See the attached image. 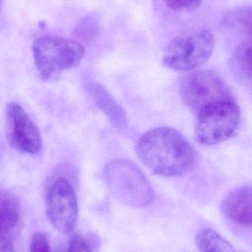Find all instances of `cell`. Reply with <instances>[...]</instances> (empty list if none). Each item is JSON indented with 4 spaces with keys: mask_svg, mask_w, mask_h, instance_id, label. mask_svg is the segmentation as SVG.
I'll use <instances>...</instances> for the list:
<instances>
[{
    "mask_svg": "<svg viewBox=\"0 0 252 252\" xmlns=\"http://www.w3.org/2000/svg\"><path fill=\"white\" fill-rule=\"evenodd\" d=\"M241 123V111L234 99L209 105L197 114L195 137L204 146L218 145L235 134Z\"/></svg>",
    "mask_w": 252,
    "mask_h": 252,
    "instance_id": "3",
    "label": "cell"
},
{
    "mask_svg": "<svg viewBox=\"0 0 252 252\" xmlns=\"http://www.w3.org/2000/svg\"><path fill=\"white\" fill-rule=\"evenodd\" d=\"M226 218L235 224L252 228V188L242 187L228 194L221 205Z\"/></svg>",
    "mask_w": 252,
    "mask_h": 252,
    "instance_id": "9",
    "label": "cell"
},
{
    "mask_svg": "<svg viewBox=\"0 0 252 252\" xmlns=\"http://www.w3.org/2000/svg\"><path fill=\"white\" fill-rule=\"evenodd\" d=\"M1 0H0V5H1Z\"/></svg>",
    "mask_w": 252,
    "mask_h": 252,
    "instance_id": "19",
    "label": "cell"
},
{
    "mask_svg": "<svg viewBox=\"0 0 252 252\" xmlns=\"http://www.w3.org/2000/svg\"><path fill=\"white\" fill-rule=\"evenodd\" d=\"M167 6L176 11H191L198 8L201 0H163Z\"/></svg>",
    "mask_w": 252,
    "mask_h": 252,
    "instance_id": "15",
    "label": "cell"
},
{
    "mask_svg": "<svg viewBox=\"0 0 252 252\" xmlns=\"http://www.w3.org/2000/svg\"><path fill=\"white\" fill-rule=\"evenodd\" d=\"M0 252H15L10 233L0 231Z\"/></svg>",
    "mask_w": 252,
    "mask_h": 252,
    "instance_id": "18",
    "label": "cell"
},
{
    "mask_svg": "<svg viewBox=\"0 0 252 252\" xmlns=\"http://www.w3.org/2000/svg\"><path fill=\"white\" fill-rule=\"evenodd\" d=\"M87 90L97 107L106 115L115 128L123 130L127 126V115L124 108L102 84L94 81L87 82Z\"/></svg>",
    "mask_w": 252,
    "mask_h": 252,
    "instance_id": "10",
    "label": "cell"
},
{
    "mask_svg": "<svg viewBox=\"0 0 252 252\" xmlns=\"http://www.w3.org/2000/svg\"><path fill=\"white\" fill-rule=\"evenodd\" d=\"M195 241L201 252H238L230 243L213 229H201Z\"/></svg>",
    "mask_w": 252,
    "mask_h": 252,
    "instance_id": "13",
    "label": "cell"
},
{
    "mask_svg": "<svg viewBox=\"0 0 252 252\" xmlns=\"http://www.w3.org/2000/svg\"><path fill=\"white\" fill-rule=\"evenodd\" d=\"M136 152L144 165L154 174L176 177L195 165L196 153L192 144L176 129L157 127L140 136Z\"/></svg>",
    "mask_w": 252,
    "mask_h": 252,
    "instance_id": "1",
    "label": "cell"
},
{
    "mask_svg": "<svg viewBox=\"0 0 252 252\" xmlns=\"http://www.w3.org/2000/svg\"><path fill=\"white\" fill-rule=\"evenodd\" d=\"M66 252H93L90 244L82 237L75 235L69 240Z\"/></svg>",
    "mask_w": 252,
    "mask_h": 252,
    "instance_id": "17",
    "label": "cell"
},
{
    "mask_svg": "<svg viewBox=\"0 0 252 252\" xmlns=\"http://www.w3.org/2000/svg\"><path fill=\"white\" fill-rule=\"evenodd\" d=\"M179 93L184 103L196 115L209 105L234 99L222 78L210 70L192 71L187 74L181 81Z\"/></svg>",
    "mask_w": 252,
    "mask_h": 252,
    "instance_id": "6",
    "label": "cell"
},
{
    "mask_svg": "<svg viewBox=\"0 0 252 252\" xmlns=\"http://www.w3.org/2000/svg\"><path fill=\"white\" fill-rule=\"evenodd\" d=\"M103 177L111 190L129 204L146 205L154 198L146 176L129 160L118 158L109 162L103 170Z\"/></svg>",
    "mask_w": 252,
    "mask_h": 252,
    "instance_id": "4",
    "label": "cell"
},
{
    "mask_svg": "<svg viewBox=\"0 0 252 252\" xmlns=\"http://www.w3.org/2000/svg\"><path fill=\"white\" fill-rule=\"evenodd\" d=\"M231 66L238 76L252 80V38L237 47L231 59Z\"/></svg>",
    "mask_w": 252,
    "mask_h": 252,
    "instance_id": "12",
    "label": "cell"
},
{
    "mask_svg": "<svg viewBox=\"0 0 252 252\" xmlns=\"http://www.w3.org/2000/svg\"><path fill=\"white\" fill-rule=\"evenodd\" d=\"M85 49L81 43L59 36H42L32 44L34 63L44 81L81 63Z\"/></svg>",
    "mask_w": 252,
    "mask_h": 252,
    "instance_id": "2",
    "label": "cell"
},
{
    "mask_svg": "<svg viewBox=\"0 0 252 252\" xmlns=\"http://www.w3.org/2000/svg\"><path fill=\"white\" fill-rule=\"evenodd\" d=\"M214 47V36L207 31L179 35L166 47L163 63L173 70H193L209 60Z\"/></svg>",
    "mask_w": 252,
    "mask_h": 252,
    "instance_id": "5",
    "label": "cell"
},
{
    "mask_svg": "<svg viewBox=\"0 0 252 252\" xmlns=\"http://www.w3.org/2000/svg\"><path fill=\"white\" fill-rule=\"evenodd\" d=\"M44 206L55 229L63 234L72 232L78 219V201L69 179L60 176L52 181L46 190Z\"/></svg>",
    "mask_w": 252,
    "mask_h": 252,
    "instance_id": "7",
    "label": "cell"
},
{
    "mask_svg": "<svg viewBox=\"0 0 252 252\" xmlns=\"http://www.w3.org/2000/svg\"><path fill=\"white\" fill-rule=\"evenodd\" d=\"M30 252H51L47 237L41 232L34 234L30 244Z\"/></svg>",
    "mask_w": 252,
    "mask_h": 252,
    "instance_id": "16",
    "label": "cell"
},
{
    "mask_svg": "<svg viewBox=\"0 0 252 252\" xmlns=\"http://www.w3.org/2000/svg\"><path fill=\"white\" fill-rule=\"evenodd\" d=\"M20 218V204L9 191L0 189V231L10 233Z\"/></svg>",
    "mask_w": 252,
    "mask_h": 252,
    "instance_id": "11",
    "label": "cell"
},
{
    "mask_svg": "<svg viewBox=\"0 0 252 252\" xmlns=\"http://www.w3.org/2000/svg\"><path fill=\"white\" fill-rule=\"evenodd\" d=\"M225 28L252 36V7L231 12L223 19Z\"/></svg>",
    "mask_w": 252,
    "mask_h": 252,
    "instance_id": "14",
    "label": "cell"
},
{
    "mask_svg": "<svg viewBox=\"0 0 252 252\" xmlns=\"http://www.w3.org/2000/svg\"><path fill=\"white\" fill-rule=\"evenodd\" d=\"M5 121L6 135L12 148L31 155L40 152L42 139L39 129L20 105L7 104Z\"/></svg>",
    "mask_w": 252,
    "mask_h": 252,
    "instance_id": "8",
    "label": "cell"
}]
</instances>
